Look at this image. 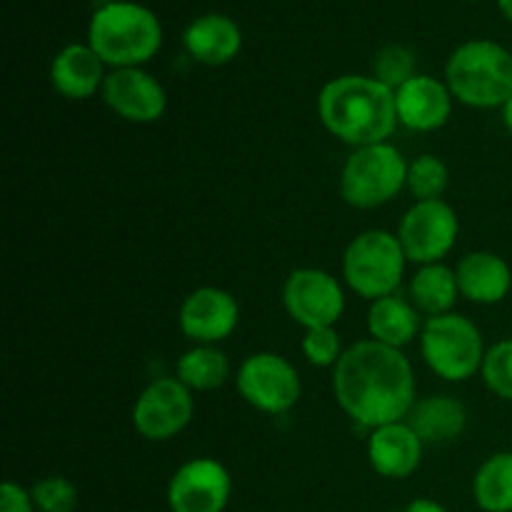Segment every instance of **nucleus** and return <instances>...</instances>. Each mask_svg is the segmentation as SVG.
<instances>
[{"label":"nucleus","instance_id":"nucleus-23","mask_svg":"<svg viewBox=\"0 0 512 512\" xmlns=\"http://www.w3.org/2000/svg\"><path fill=\"white\" fill-rule=\"evenodd\" d=\"M175 378L193 393H213L230 378V360L218 345H193L175 363Z\"/></svg>","mask_w":512,"mask_h":512},{"label":"nucleus","instance_id":"nucleus-32","mask_svg":"<svg viewBox=\"0 0 512 512\" xmlns=\"http://www.w3.org/2000/svg\"><path fill=\"white\" fill-rule=\"evenodd\" d=\"M500 113H503V125H505V130H508V133L512 135V98L508 100V103L503 105V108H500Z\"/></svg>","mask_w":512,"mask_h":512},{"label":"nucleus","instance_id":"nucleus-10","mask_svg":"<svg viewBox=\"0 0 512 512\" xmlns=\"http://www.w3.org/2000/svg\"><path fill=\"white\" fill-rule=\"evenodd\" d=\"M195 415L193 390L185 388L178 378H158L145 385L133 403L135 433L148 443H168L178 438Z\"/></svg>","mask_w":512,"mask_h":512},{"label":"nucleus","instance_id":"nucleus-4","mask_svg":"<svg viewBox=\"0 0 512 512\" xmlns=\"http://www.w3.org/2000/svg\"><path fill=\"white\" fill-rule=\"evenodd\" d=\"M445 83L468 108H503L512 98V53L495 40H468L450 53Z\"/></svg>","mask_w":512,"mask_h":512},{"label":"nucleus","instance_id":"nucleus-30","mask_svg":"<svg viewBox=\"0 0 512 512\" xmlns=\"http://www.w3.org/2000/svg\"><path fill=\"white\" fill-rule=\"evenodd\" d=\"M0 512H38L30 488H23L15 480H5L0 485Z\"/></svg>","mask_w":512,"mask_h":512},{"label":"nucleus","instance_id":"nucleus-11","mask_svg":"<svg viewBox=\"0 0 512 512\" xmlns=\"http://www.w3.org/2000/svg\"><path fill=\"white\" fill-rule=\"evenodd\" d=\"M285 313L293 323L310 328H333L345 313V290L333 273L320 268H298L280 290Z\"/></svg>","mask_w":512,"mask_h":512},{"label":"nucleus","instance_id":"nucleus-12","mask_svg":"<svg viewBox=\"0 0 512 512\" xmlns=\"http://www.w3.org/2000/svg\"><path fill=\"white\" fill-rule=\"evenodd\" d=\"M233 478L215 458H190L170 475L165 500L170 512H225Z\"/></svg>","mask_w":512,"mask_h":512},{"label":"nucleus","instance_id":"nucleus-31","mask_svg":"<svg viewBox=\"0 0 512 512\" xmlns=\"http://www.w3.org/2000/svg\"><path fill=\"white\" fill-rule=\"evenodd\" d=\"M403 512H450V510L433 498H415L405 505Z\"/></svg>","mask_w":512,"mask_h":512},{"label":"nucleus","instance_id":"nucleus-22","mask_svg":"<svg viewBox=\"0 0 512 512\" xmlns=\"http://www.w3.org/2000/svg\"><path fill=\"white\" fill-rule=\"evenodd\" d=\"M458 298L460 288L455 268H448L445 263L418 265V270L410 278V300L428 318L453 313Z\"/></svg>","mask_w":512,"mask_h":512},{"label":"nucleus","instance_id":"nucleus-13","mask_svg":"<svg viewBox=\"0 0 512 512\" xmlns=\"http://www.w3.org/2000/svg\"><path fill=\"white\" fill-rule=\"evenodd\" d=\"M240 323V305L233 293L215 285L190 290L178 310V328L190 343L220 345L235 333Z\"/></svg>","mask_w":512,"mask_h":512},{"label":"nucleus","instance_id":"nucleus-3","mask_svg":"<svg viewBox=\"0 0 512 512\" xmlns=\"http://www.w3.org/2000/svg\"><path fill=\"white\" fill-rule=\"evenodd\" d=\"M88 45L110 68H143L163 45L158 15L133 0L100 5L88 25Z\"/></svg>","mask_w":512,"mask_h":512},{"label":"nucleus","instance_id":"nucleus-29","mask_svg":"<svg viewBox=\"0 0 512 512\" xmlns=\"http://www.w3.org/2000/svg\"><path fill=\"white\" fill-rule=\"evenodd\" d=\"M300 350H303L305 360L313 368H335L345 353L343 340H340V333L335 325L333 328L305 330L303 340H300Z\"/></svg>","mask_w":512,"mask_h":512},{"label":"nucleus","instance_id":"nucleus-5","mask_svg":"<svg viewBox=\"0 0 512 512\" xmlns=\"http://www.w3.org/2000/svg\"><path fill=\"white\" fill-rule=\"evenodd\" d=\"M408 188V160L393 143L355 148L340 170V198L358 210L393 203Z\"/></svg>","mask_w":512,"mask_h":512},{"label":"nucleus","instance_id":"nucleus-8","mask_svg":"<svg viewBox=\"0 0 512 512\" xmlns=\"http://www.w3.org/2000/svg\"><path fill=\"white\" fill-rule=\"evenodd\" d=\"M240 398L265 415H285L303 398L298 368L280 353L260 350L248 355L235 373Z\"/></svg>","mask_w":512,"mask_h":512},{"label":"nucleus","instance_id":"nucleus-6","mask_svg":"<svg viewBox=\"0 0 512 512\" xmlns=\"http://www.w3.org/2000/svg\"><path fill=\"white\" fill-rule=\"evenodd\" d=\"M485 340L478 325L460 313L428 318L420 333L425 365L445 383H468L483 370Z\"/></svg>","mask_w":512,"mask_h":512},{"label":"nucleus","instance_id":"nucleus-2","mask_svg":"<svg viewBox=\"0 0 512 512\" xmlns=\"http://www.w3.org/2000/svg\"><path fill=\"white\" fill-rule=\"evenodd\" d=\"M323 128L350 148L388 143L398 128L395 93L373 75H338L318 93Z\"/></svg>","mask_w":512,"mask_h":512},{"label":"nucleus","instance_id":"nucleus-33","mask_svg":"<svg viewBox=\"0 0 512 512\" xmlns=\"http://www.w3.org/2000/svg\"><path fill=\"white\" fill-rule=\"evenodd\" d=\"M498 8H500V13H503L505 18L512 23V0H498Z\"/></svg>","mask_w":512,"mask_h":512},{"label":"nucleus","instance_id":"nucleus-9","mask_svg":"<svg viewBox=\"0 0 512 512\" xmlns=\"http://www.w3.org/2000/svg\"><path fill=\"white\" fill-rule=\"evenodd\" d=\"M398 240L408 263H443L460 235V218L445 200H415L398 225Z\"/></svg>","mask_w":512,"mask_h":512},{"label":"nucleus","instance_id":"nucleus-15","mask_svg":"<svg viewBox=\"0 0 512 512\" xmlns=\"http://www.w3.org/2000/svg\"><path fill=\"white\" fill-rule=\"evenodd\" d=\"M453 103L455 98L448 83L425 73H418L395 90L398 125L413 133H433L445 128L453 115Z\"/></svg>","mask_w":512,"mask_h":512},{"label":"nucleus","instance_id":"nucleus-25","mask_svg":"<svg viewBox=\"0 0 512 512\" xmlns=\"http://www.w3.org/2000/svg\"><path fill=\"white\" fill-rule=\"evenodd\" d=\"M450 170L438 155L423 153L408 163V190L415 200H443Z\"/></svg>","mask_w":512,"mask_h":512},{"label":"nucleus","instance_id":"nucleus-27","mask_svg":"<svg viewBox=\"0 0 512 512\" xmlns=\"http://www.w3.org/2000/svg\"><path fill=\"white\" fill-rule=\"evenodd\" d=\"M38 512H75L80 505V490L63 475H45L30 488Z\"/></svg>","mask_w":512,"mask_h":512},{"label":"nucleus","instance_id":"nucleus-1","mask_svg":"<svg viewBox=\"0 0 512 512\" xmlns=\"http://www.w3.org/2000/svg\"><path fill=\"white\" fill-rule=\"evenodd\" d=\"M333 395L338 408L360 428L400 423L418 400L415 370L403 350L360 340L345 348L333 368Z\"/></svg>","mask_w":512,"mask_h":512},{"label":"nucleus","instance_id":"nucleus-19","mask_svg":"<svg viewBox=\"0 0 512 512\" xmlns=\"http://www.w3.org/2000/svg\"><path fill=\"white\" fill-rule=\"evenodd\" d=\"M105 63L88 43H70L50 63V85L68 100H88L103 90Z\"/></svg>","mask_w":512,"mask_h":512},{"label":"nucleus","instance_id":"nucleus-17","mask_svg":"<svg viewBox=\"0 0 512 512\" xmlns=\"http://www.w3.org/2000/svg\"><path fill=\"white\" fill-rule=\"evenodd\" d=\"M460 298L475 305H498L512 290V270L508 260L490 250L465 253L455 265Z\"/></svg>","mask_w":512,"mask_h":512},{"label":"nucleus","instance_id":"nucleus-7","mask_svg":"<svg viewBox=\"0 0 512 512\" xmlns=\"http://www.w3.org/2000/svg\"><path fill=\"white\" fill-rule=\"evenodd\" d=\"M405 255L398 235L388 230H365L355 235L343 253V280L355 295L380 300L398 293L403 283Z\"/></svg>","mask_w":512,"mask_h":512},{"label":"nucleus","instance_id":"nucleus-26","mask_svg":"<svg viewBox=\"0 0 512 512\" xmlns=\"http://www.w3.org/2000/svg\"><path fill=\"white\" fill-rule=\"evenodd\" d=\"M418 75V58L408 45H385L373 58V78L380 80L385 88L395 90Z\"/></svg>","mask_w":512,"mask_h":512},{"label":"nucleus","instance_id":"nucleus-18","mask_svg":"<svg viewBox=\"0 0 512 512\" xmlns=\"http://www.w3.org/2000/svg\"><path fill=\"white\" fill-rule=\"evenodd\" d=\"M183 45L195 63L220 68L238 58L243 48V30L228 15L205 13L185 28Z\"/></svg>","mask_w":512,"mask_h":512},{"label":"nucleus","instance_id":"nucleus-21","mask_svg":"<svg viewBox=\"0 0 512 512\" xmlns=\"http://www.w3.org/2000/svg\"><path fill=\"white\" fill-rule=\"evenodd\" d=\"M423 320L420 310L415 308L413 300L403 295H388L370 303L368 310V333L370 340L383 343L388 348L403 350L405 345L413 343L423 333Z\"/></svg>","mask_w":512,"mask_h":512},{"label":"nucleus","instance_id":"nucleus-16","mask_svg":"<svg viewBox=\"0 0 512 512\" xmlns=\"http://www.w3.org/2000/svg\"><path fill=\"white\" fill-rule=\"evenodd\" d=\"M423 440L405 420L370 430L368 463L380 478L405 480L423 463Z\"/></svg>","mask_w":512,"mask_h":512},{"label":"nucleus","instance_id":"nucleus-14","mask_svg":"<svg viewBox=\"0 0 512 512\" xmlns=\"http://www.w3.org/2000/svg\"><path fill=\"white\" fill-rule=\"evenodd\" d=\"M100 95L105 105L125 123H158L168 110V93L163 83L143 68L110 70Z\"/></svg>","mask_w":512,"mask_h":512},{"label":"nucleus","instance_id":"nucleus-20","mask_svg":"<svg viewBox=\"0 0 512 512\" xmlns=\"http://www.w3.org/2000/svg\"><path fill=\"white\" fill-rule=\"evenodd\" d=\"M468 408L455 395H425L410 408L405 423L415 430L423 445H450L468 430Z\"/></svg>","mask_w":512,"mask_h":512},{"label":"nucleus","instance_id":"nucleus-24","mask_svg":"<svg viewBox=\"0 0 512 512\" xmlns=\"http://www.w3.org/2000/svg\"><path fill=\"white\" fill-rule=\"evenodd\" d=\"M473 500L483 512H512V450L490 455L475 470Z\"/></svg>","mask_w":512,"mask_h":512},{"label":"nucleus","instance_id":"nucleus-28","mask_svg":"<svg viewBox=\"0 0 512 512\" xmlns=\"http://www.w3.org/2000/svg\"><path fill=\"white\" fill-rule=\"evenodd\" d=\"M480 378L495 398L512 403V338L490 345Z\"/></svg>","mask_w":512,"mask_h":512}]
</instances>
